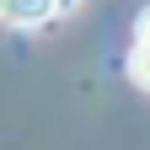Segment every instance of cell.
Returning <instances> with one entry per match:
<instances>
[{
    "label": "cell",
    "mask_w": 150,
    "mask_h": 150,
    "mask_svg": "<svg viewBox=\"0 0 150 150\" xmlns=\"http://www.w3.org/2000/svg\"><path fill=\"white\" fill-rule=\"evenodd\" d=\"M0 22H6V27H43V22H59V0H0Z\"/></svg>",
    "instance_id": "1"
},
{
    "label": "cell",
    "mask_w": 150,
    "mask_h": 150,
    "mask_svg": "<svg viewBox=\"0 0 150 150\" xmlns=\"http://www.w3.org/2000/svg\"><path fill=\"white\" fill-rule=\"evenodd\" d=\"M123 70H129V81H134L139 91H150V43H134V48H129Z\"/></svg>",
    "instance_id": "2"
},
{
    "label": "cell",
    "mask_w": 150,
    "mask_h": 150,
    "mask_svg": "<svg viewBox=\"0 0 150 150\" xmlns=\"http://www.w3.org/2000/svg\"><path fill=\"white\" fill-rule=\"evenodd\" d=\"M134 43H150V6L139 11V22H134Z\"/></svg>",
    "instance_id": "3"
},
{
    "label": "cell",
    "mask_w": 150,
    "mask_h": 150,
    "mask_svg": "<svg viewBox=\"0 0 150 150\" xmlns=\"http://www.w3.org/2000/svg\"><path fill=\"white\" fill-rule=\"evenodd\" d=\"M75 6H81V0H59V16H70V11H75Z\"/></svg>",
    "instance_id": "4"
}]
</instances>
